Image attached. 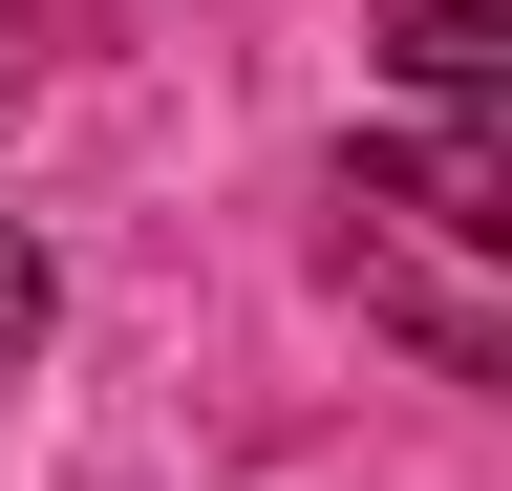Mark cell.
<instances>
[{"label":"cell","mask_w":512,"mask_h":491,"mask_svg":"<svg viewBox=\"0 0 512 491\" xmlns=\"http://www.w3.org/2000/svg\"><path fill=\"white\" fill-rule=\"evenodd\" d=\"M43 321H64V278H43V235L0 214V385H22V363H43Z\"/></svg>","instance_id":"cell-3"},{"label":"cell","mask_w":512,"mask_h":491,"mask_svg":"<svg viewBox=\"0 0 512 491\" xmlns=\"http://www.w3.org/2000/svg\"><path fill=\"white\" fill-rule=\"evenodd\" d=\"M384 65L427 107H512V0H384Z\"/></svg>","instance_id":"cell-2"},{"label":"cell","mask_w":512,"mask_h":491,"mask_svg":"<svg viewBox=\"0 0 512 491\" xmlns=\"http://www.w3.org/2000/svg\"><path fill=\"white\" fill-rule=\"evenodd\" d=\"M363 214H427L448 257H512V107H406L363 150Z\"/></svg>","instance_id":"cell-1"}]
</instances>
